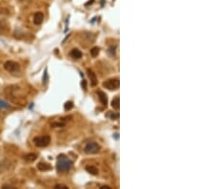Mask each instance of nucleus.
<instances>
[{"label":"nucleus","instance_id":"nucleus-5","mask_svg":"<svg viewBox=\"0 0 214 189\" xmlns=\"http://www.w3.org/2000/svg\"><path fill=\"white\" fill-rule=\"evenodd\" d=\"M100 150V145L97 142L92 141V142H89L88 144L84 148V151L87 154H95Z\"/></svg>","mask_w":214,"mask_h":189},{"label":"nucleus","instance_id":"nucleus-4","mask_svg":"<svg viewBox=\"0 0 214 189\" xmlns=\"http://www.w3.org/2000/svg\"><path fill=\"white\" fill-rule=\"evenodd\" d=\"M103 86L109 89V90H117L120 86V81H119V79H111L107 80L106 82L103 83Z\"/></svg>","mask_w":214,"mask_h":189},{"label":"nucleus","instance_id":"nucleus-20","mask_svg":"<svg viewBox=\"0 0 214 189\" xmlns=\"http://www.w3.org/2000/svg\"><path fill=\"white\" fill-rule=\"evenodd\" d=\"M82 87H83V89L87 90V81L86 80H83L82 81Z\"/></svg>","mask_w":214,"mask_h":189},{"label":"nucleus","instance_id":"nucleus-1","mask_svg":"<svg viewBox=\"0 0 214 189\" xmlns=\"http://www.w3.org/2000/svg\"><path fill=\"white\" fill-rule=\"evenodd\" d=\"M73 162L71 160H70L68 157L65 155H60L57 158V162H56V169L58 172H68L70 170V168L73 167Z\"/></svg>","mask_w":214,"mask_h":189},{"label":"nucleus","instance_id":"nucleus-14","mask_svg":"<svg viewBox=\"0 0 214 189\" xmlns=\"http://www.w3.org/2000/svg\"><path fill=\"white\" fill-rule=\"evenodd\" d=\"M99 48L98 47H93L92 50H90V55H92V57H96L97 56H98L99 54Z\"/></svg>","mask_w":214,"mask_h":189},{"label":"nucleus","instance_id":"nucleus-17","mask_svg":"<svg viewBox=\"0 0 214 189\" xmlns=\"http://www.w3.org/2000/svg\"><path fill=\"white\" fill-rule=\"evenodd\" d=\"M48 80H49V76H48V69L46 68L44 72V76H43V83L44 84H47L48 83Z\"/></svg>","mask_w":214,"mask_h":189},{"label":"nucleus","instance_id":"nucleus-9","mask_svg":"<svg viewBox=\"0 0 214 189\" xmlns=\"http://www.w3.org/2000/svg\"><path fill=\"white\" fill-rule=\"evenodd\" d=\"M88 75H89V79H90V82H92V85L95 86L96 84H97V79H96L95 74L93 73L92 70L88 69Z\"/></svg>","mask_w":214,"mask_h":189},{"label":"nucleus","instance_id":"nucleus-3","mask_svg":"<svg viewBox=\"0 0 214 189\" xmlns=\"http://www.w3.org/2000/svg\"><path fill=\"white\" fill-rule=\"evenodd\" d=\"M4 69L10 72V73H15V72L19 71V69H20V65L15 61L8 60L4 63Z\"/></svg>","mask_w":214,"mask_h":189},{"label":"nucleus","instance_id":"nucleus-13","mask_svg":"<svg viewBox=\"0 0 214 189\" xmlns=\"http://www.w3.org/2000/svg\"><path fill=\"white\" fill-rule=\"evenodd\" d=\"M86 171L87 172H89V174H92V175H97L98 174V169H97L95 166H93V165H88L87 167H86Z\"/></svg>","mask_w":214,"mask_h":189},{"label":"nucleus","instance_id":"nucleus-19","mask_svg":"<svg viewBox=\"0 0 214 189\" xmlns=\"http://www.w3.org/2000/svg\"><path fill=\"white\" fill-rule=\"evenodd\" d=\"M111 118H112V120H118L119 119V115L118 114H112L111 116Z\"/></svg>","mask_w":214,"mask_h":189},{"label":"nucleus","instance_id":"nucleus-8","mask_svg":"<svg viewBox=\"0 0 214 189\" xmlns=\"http://www.w3.org/2000/svg\"><path fill=\"white\" fill-rule=\"evenodd\" d=\"M98 96H99V100L101 101V103L103 104L104 106H107L108 105V97H107V95L102 92V91H98Z\"/></svg>","mask_w":214,"mask_h":189},{"label":"nucleus","instance_id":"nucleus-10","mask_svg":"<svg viewBox=\"0 0 214 189\" xmlns=\"http://www.w3.org/2000/svg\"><path fill=\"white\" fill-rule=\"evenodd\" d=\"M70 56L74 58V59H79V58L82 57V53H81V51H79L78 49H73V50H71L70 52Z\"/></svg>","mask_w":214,"mask_h":189},{"label":"nucleus","instance_id":"nucleus-16","mask_svg":"<svg viewBox=\"0 0 214 189\" xmlns=\"http://www.w3.org/2000/svg\"><path fill=\"white\" fill-rule=\"evenodd\" d=\"M0 108L8 109V108H10V104L7 103L6 101H4V100H0Z\"/></svg>","mask_w":214,"mask_h":189},{"label":"nucleus","instance_id":"nucleus-21","mask_svg":"<svg viewBox=\"0 0 214 189\" xmlns=\"http://www.w3.org/2000/svg\"><path fill=\"white\" fill-rule=\"evenodd\" d=\"M111 189V186H108V185H103V186H101V189Z\"/></svg>","mask_w":214,"mask_h":189},{"label":"nucleus","instance_id":"nucleus-7","mask_svg":"<svg viewBox=\"0 0 214 189\" xmlns=\"http://www.w3.org/2000/svg\"><path fill=\"white\" fill-rule=\"evenodd\" d=\"M37 168H38V170H40L42 172H46V171L50 170L51 166L49 164H46V162H39L37 165Z\"/></svg>","mask_w":214,"mask_h":189},{"label":"nucleus","instance_id":"nucleus-15","mask_svg":"<svg viewBox=\"0 0 214 189\" xmlns=\"http://www.w3.org/2000/svg\"><path fill=\"white\" fill-rule=\"evenodd\" d=\"M73 107V101H67L66 103H65V105H64V109L66 110V111H70Z\"/></svg>","mask_w":214,"mask_h":189},{"label":"nucleus","instance_id":"nucleus-2","mask_svg":"<svg viewBox=\"0 0 214 189\" xmlns=\"http://www.w3.org/2000/svg\"><path fill=\"white\" fill-rule=\"evenodd\" d=\"M34 144L37 147H46L50 144V137L48 135L41 136V137H36L34 139Z\"/></svg>","mask_w":214,"mask_h":189},{"label":"nucleus","instance_id":"nucleus-11","mask_svg":"<svg viewBox=\"0 0 214 189\" xmlns=\"http://www.w3.org/2000/svg\"><path fill=\"white\" fill-rule=\"evenodd\" d=\"M37 158V155L34 154V153H30V154H27V155H25L24 156V160L26 161H28V162H32V161H34Z\"/></svg>","mask_w":214,"mask_h":189},{"label":"nucleus","instance_id":"nucleus-6","mask_svg":"<svg viewBox=\"0 0 214 189\" xmlns=\"http://www.w3.org/2000/svg\"><path fill=\"white\" fill-rule=\"evenodd\" d=\"M44 20V15H43V12H36V14L34 15V22L35 25H40Z\"/></svg>","mask_w":214,"mask_h":189},{"label":"nucleus","instance_id":"nucleus-12","mask_svg":"<svg viewBox=\"0 0 214 189\" xmlns=\"http://www.w3.org/2000/svg\"><path fill=\"white\" fill-rule=\"evenodd\" d=\"M112 107L115 110H119L120 108V100H119V96H117L116 97L112 100Z\"/></svg>","mask_w":214,"mask_h":189},{"label":"nucleus","instance_id":"nucleus-18","mask_svg":"<svg viewBox=\"0 0 214 189\" xmlns=\"http://www.w3.org/2000/svg\"><path fill=\"white\" fill-rule=\"evenodd\" d=\"M54 188L55 189H58V188H63V189H68L69 187L67 185H64V184H56L54 185Z\"/></svg>","mask_w":214,"mask_h":189}]
</instances>
